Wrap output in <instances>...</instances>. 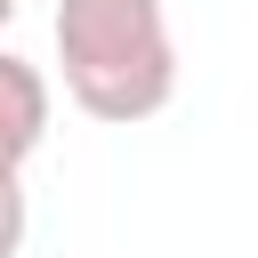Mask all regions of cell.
Segmentation results:
<instances>
[{"label": "cell", "mask_w": 258, "mask_h": 258, "mask_svg": "<svg viewBox=\"0 0 258 258\" xmlns=\"http://www.w3.org/2000/svg\"><path fill=\"white\" fill-rule=\"evenodd\" d=\"M48 137V81L40 64L0 48V185H24V161Z\"/></svg>", "instance_id": "obj_2"}, {"label": "cell", "mask_w": 258, "mask_h": 258, "mask_svg": "<svg viewBox=\"0 0 258 258\" xmlns=\"http://www.w3.org/2000/svg\"><path fill=\"white\" fill-rule=\"evenodd\" d=\"M8 24H16V0H0V32H8Z\"/></svg>", "instance_id": "obj_4"}, {"label": "cell", "mask_w": 258, "mask_h": 258, "mask_svg": "<svg viewBox=\"0 0 258 258\" xmlns=\"http://www.w3.org/2000/svg\"><path fill=\"white\" fill-rule=\"evenodd\" d=\"M24 226H32L24 185H0V258H16V250H24Z\"/></svg>", "instance_id": "obj_3"}, {"label": "cell", "mask_w": 258, "mask_h": 258, "mask_svg": "<svg viewBox=\"0 0 258 258\" xmlns=\"http://www.w3.org/2000/svg\"><path fill=\"white\" fill-rule=\"evenodd\" d=\"M56 73L64 97L105 121L137 129L177 97V40L161 0H56Z\"/></svg>", "instance_id": "obj_1"}]
</instances>
